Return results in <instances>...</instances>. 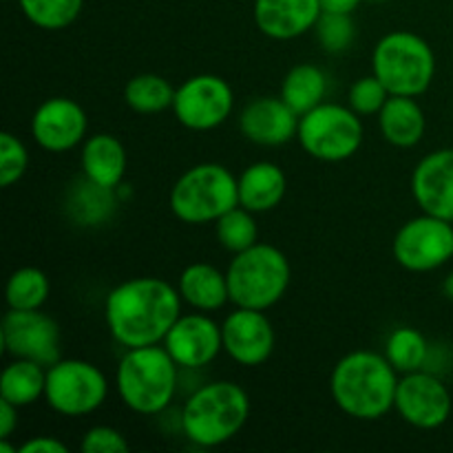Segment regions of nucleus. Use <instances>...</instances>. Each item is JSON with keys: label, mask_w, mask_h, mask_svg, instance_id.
Here are the masks:
<instances>
[{"label": "nucleus", "mask_w": 453, "mask_h": 453, "mask_svg": "<svg viewBox=\"0 0 453 453\" xmlns=\"http://www.w3.org/2000/svg\"><path fill=\"white\" fill-rule=\"evenodd\" d=\"M429 357V343L416 327H396L385 341V358L398 374L423 370Z\"/></svg>", "instance_id": "nucleus-28"}, {"label": "nucleus", "mask_w": 453, "mask_h": 453, "mask_svg": "<svg viewBox=\"0 0 453 453\" xmlns=\"http://www.w3.org/2000/svg\"><path fill=\"white\" fill-rule=\"evenodd\" d=\"M319 16V0H255L257 29L273 40L299 38L314 29Z\"/></svg>", "instance_id": "nucleus-19"}, {"label": "nucleus", "mask_w": 453, "mask_h": 453, "mask_svg": "<svg viewBox=\"0 0 453 453\" xmlns=\"http://www.w3.org/2000/svg\"><path fill=\"white\" fill-rule=\"evenodd\" d=\"M44 388H47V365L29 358H13L0 376V398L20 410L44 398Z\"/></svg>", "instance_id": "nucleus-25"}, {"label": "nucleus", "mask_w": 453, "mask_h": 453, "mask_svg": "<svg viewBox=\"0 0 453 453\" xmlns=\"http://www.w3.org/2000/svg\"><path fill=\"white\" fill-rule=\"evenodd\" d=\"M250 418V398L233 380H212L195 389L181 410V432L197 447L233 441Z\"/></svg>", "instance_id": "nucleus-3"}, {"label": "nucleus", "mask_w": 453, "mask_h": 453, "mask_svg": "<svg viewBox=\"0 0 453 453\" xmlns=\"http://www.w3.org/2000/svg\"><path fill=\"white\" fill-rule=\"evenodd\" d=\"M299 119L283 97H257L239 115V131L259 146L288 144L299 131Z\"/></svg>", "instance_id": "nucleus-18"}, {"label": "nucleus", "mask_w": 453, "mask_h": 453, "mask_svg": "<svg viewBox=\"0 0 453 453\" xmlns=\"http://www.w3.org/2000/svg\"><path fill=\"white\" fill-rule=\"evenodd\" d=\"M319 3H321V12L352 13L361 4V0H319Z\"/></svg>", "instance_id": "nucleus-38"}, {"label": "nucleus", "mask_w": 453, "mask_h": 453, "mask_svg": "<svg viewBox=\"0 0 453 453\" xmlns=\"http://www.w3.org/2000/svg\"><path fill=\"white\" fill-rule=\"evenodd\" d=\"M131 445L124 438L122 432L106 425L91 427L80 441V451L82 453H128Z\"/></svg>", "instance_id": "nucleus-35"}, {"label": "nucleus", "mask_w": 453, "mask_h": 453, "mask_svg": "<svg viewBox=\"0 0 453 453\" xmlns=\"http://www.w3.org/2000/svg\"><path fill=\"white\" fill-rule=\"evenodd\" d=\"M314 34L327 53H343L357 38V25L352 20V13L321 12L314 25Z\"/></svg>", "instance_id": "nucleus-32"}, {"label": "nucleus", "mask_w": 453, "mask_h": 453, "mask_svg": "<svg viewBox=\"0 0 453 453\" xmlns=\"http://www.w3.org/2000/svg\"><path fill=\"white\" fill-rule=\"evenodd\" d=\"M379 128L385 142L396 149H411L418 144L427 128L425 111L410 96H389L379 113Z\"/></svg>", "instance_id": "nucleus-24"}, {"label": "nucleus", "mask_w": 453, "mask_h": 453, "mask_svg": "<svg viewBox=\"0 0 453 453\" xmlns=\"http://www.w3.org/2000/svg\"><path fill=\"white\" fill-rule=\"evenodd\" d=\"M234 93L224 78L199 73L175 88L173 113L190 131H212L230 118Z\"/></svg>", "instance_id": "nucleus-11"}, {"label": "nucleus", "mask_w": 453, "mask_h": 453, "mask_svg": "<svg viewBox=\"0 0 453 453\" xmlns=\"http://www.w3.org/2000/svg\"><path fill=\"white\" fill-rule=\"evenodd\" d=\"M177 383L180 365L164 345L127 349L115 370L119 398L128 410L142 416H157L168 410L175 401Z\"/></svg>", "instance_id": "nucleus-4"}, {"label": "nucleus", "mask_w": 453, "mask_h": 453, "mask_svg": "<svg viewBox=\"0 0 453 453\" xmlns=\"http://www.w3.org/2000/svg\"><path fill=\"white\" fill-rule=\"evenodd\" d=\"M31 25L44 31L66 29L78 20L84 0H18Z\"/></svg>", "instance_id": "nucleus-30"}, {"label": "nucleus", "mask_w": 453, "mask_h": 453, "mask_svg": "<svg viewBox=\"0 0 453 453\" xmlns=\"http://www.w3.org/2000/svg\"><path fill=\"white\" fill-rule=\"evenodd\" d=\"M82 175L106 188H118L127 175V149L109 133H96L82 142Z\"/></svg>", "instance_id": "nucleus-20"}, {"label": "nucleus", "mask_w": 453, "mask_h": 453, "mask_svg": "<svg viewBox=\"0 0 453 453\" xmlns=\"http://www.w3.org/2000/svg\"><path fill=\"white\" fill-rule=\"evenodd\" d=\"M237 184L239 206L248 208L250 212L274 211L283 202L288 188L286 173L273 162L250 164L237 177Z\"/></svg>", "instance_id": "nucleus-22"}, {"label": "nucleus", "mask_w": 453, "mask_h": 453, "mask_svg": "<svg viewBox=\"0 0 453 453\" xmlns=\"http://www.w3.org/2000/svg\"><path fill=\"white\" fill-rule=\"evenodd\" d=\"M4 352L13 358L53 365L60 361V326L40 310H12L4 314L0 330Z\"/></svg>", "instance_id": "nucleus-12"}, {"label": "nucleus", "mask_w": 453, "mask_h": 453, "mask_svg": "<svg viewBox=\"0 0 453 453\" xmlns=\"http://www.w3.org/2000/svg\"><path fill=\"white\" fill-rule=\"evenodd\" d=\"M398 372L385 354L357 349L341 358L330 376V394L349 418L379 420L394 410Z\"/></svg>", "instance_id": "nucleus-2"}, {"label": "nucleus", "mask_w": 453, "mask_h": 453, "mask_svg": "<svg viewBox=\"0 0 453 453\" xmlns=\"http://www.w3.org/2000/svg\"><path fill=\"white\" fill-rule=\"evenodd\" d=\"M27 166H29L27 146L13 133H3L0 135V186L9 188L20 181Z\"/></svg>", "instance_id": "nucleus-34"}, {"label": "nucleus", "mask_w": 453, "mask_h": 453, "mask_svg": "<svg viewBox=\"0 0 453 453\" xmlns=\"http://www.w3.org/2000/svg\"><path fill=\"white\" fill-rule=\"evenodd\" d=\"M372 73L392 96L418 97L432 87L436 56L425 38L411 31H392L376 42Z\"/></svg>", "instance_id": "nucleus-6"}, {"label": "nucleus", "mask_w": 453, "mask_h": 453, "mask_svg": "<svg viewBox=\"0 0 453 453\" xmlns=\"http://www.w3.org/2000/svg\"><path fill=\"white\" fill-rule=\"evenodd\" d=\"M296 140L319 162H345L361 149L363 122L349 106L321 102L301 115Z\"/></svg>", "instance_id": "nucleus-8"}, {"label": "nucleus", "mask_w": 453, "mask_h": 453, "mask_svg": "<svg viewBox=\"0 0 453 453\" xmlns=\"http://www.w3.org/2000/svg\"><path fill=\"white\" fill-rule=\"evenodd\" d=\"M65 211L73 224L97 228L113 219L118 211V193L115 188H106L82 175L66 190Z\"/></svg>", "instance_id": "nucleus-21"}, {"label": "nucleus", "mask_w": 453, "mask_h": 453, "mask_svg": "<svg viewBox=\"0 0 453 453\" xmlns=\"http://www.w3.org/2000/svg\"><path fill=\"white\" fill-rule=\"evenodd\" d=\"M181 295L157 277H135L106 295L104 319L122 348L159 345L181 317Z\"/></svg>", "instance_id": "nucleus-1"}, {"label": "nucleus", "mask_w": 453, "mask_h": 453, "mask_svg": "<svg viewBox=\"0 0 453 453\" xmlns=\"http://www.w3.org/2000/svg\"><path fill=\"white\" fill-rule=\"evenodd\" d=\"M394 259L410 273H432L453 257V221L423 212L398 228Z\"/></svg>", "instance_id": "nucleus-10"}, {"label": "nucleus", "mask_w": 453, "mask_h": 453, "mask_svg": "<svg viewBox=\"0 0 453 453\" xmlns=\"http://www.w3.org/2000/svg\"><path fill=\"white\" fill-rule=\"evenodd\" d=\"M327 78L317 65H296L286 73L281 82V97L296 115L312 111L326 100Z\"/></svg>", "instance_id": "nucleus-26"}, {"label": "nucleus", "mask_w": 453, "mask_h": 453, "mask_svg": "<svg viewBox=\"0 0 453 453\" xmlns=\"http://www.w3.org/2000/svg\"><path fill=\"white\" fill-rule=\"evenodd\" d=\"M124 100L135 113L150 115L173 109L175 88L166 78L157 73H140L131 78L124 87Z\"/></svg>", "instance_id": "nucleus-27"}, {"label": "nucleus", "mask_w": 453, "mask_h": 453, "mask_svg": "<svg viewBox=\"0 0 453 453\" xmlns=\"http://www.w3.org/2000/svg\"><path fill=\"white\" fill-rule=\"evenodd\" d=\"M411 193L420 211L453 221V149L425 155L411 175Z\"/></svg>", "instance_id": "nucleus-17"}, {"label": "nucleus", "mask_w": 453, "mask_h": 453, "mask_svg": "<svg viewBox=\"0 0 453 453\" xmlns=\"http://www.w3.org/2000/svg\"><path fill=\"white\" fill-rule=\"evenodd\" d=\"M51 283L40 268L25 265L9 277L4 299L12 310H40L49 299Z\"/></svg>", "instance_id": "nucleus-29"}, {"label": "nucleus", "mask_w": 453, "mask_h": 453, "mask_svg": "<svg viewBox=\"0 0 453 453\" xmlns=\"http://www.w3.org/2000/svg\"><path fill=\"white\" fill-rule=\"evenodd\" d=\"M88 118L71 97H49L31 118V135L49 153H66L87 140Z\"/></svg>", "instance_id": "nucleus-16"}, {"label": "nucleus", "mask_w": 453, "mask_h": 453, "mask_svg": "<svg viewBox=\"0 0 453 453\" xmlns=\"http://www.w3.org/2000/svg\"><path fill=\"white\" fill-rule=\"evenodd\" d=\"M181 299L197 312H215L230 301L228 277L211 264H190L177 283Z\"/></svg>", "instance_id": "nucleus-23"}, {"label": "nucleus", "mask_w": 453, "mask_h": 453, "mask_svg": "<svg viewBox=\"0 0 453 453\" xmlns=\"http://www.w3.org/2000/svg\"><path fill=\"white\" fill-rule=\"evenodd\" d=\"M389 96L392 93L388 91V87L372 73L365 75V78H358L349 87L348 106L352 111H357L358 115H379L385 102L389 100Z\"/></svg>", "instance_id": "nucleus-33"}, {"label": "nucleus", "mask_w": 453, "mask_h": 453, "mask_svg": "<svg viewBox=\"0 0 453 453\" xmlns=\"http://www.w3.org/2000/svg\"><path fill=\"white\" fill-rule=\"evenodd\" d=\"M109 396L104 372L82 358H60L47 367L44 401L56 414L80 418L100 410Z\"/></svg>", "instance_id": "nucleus-9"}, {"label": "nucleus", "mask_w": 453, "mask_h": 453, "mask_svg": "<svg viewBox=\"0 0 453 453\" xmlns=\"http://www.w3.org/2000/svg\"><path fill=\"white\" fill-rule=\"evenodd\" d=\"M394 410L416 429H438L451 414V394L438 376L418 370L398 379Z\"/></svg>", "instance_id": "nucleus-13"}, {"label": "nucleus", "mask_w": 453, "mask_h": 453, "mask_svg": "<svg viewBox=\"0 0 453 453\" xmlns=\"http://www.w3.org/2000/svg\"><path fill=\"white\" fill-rule=\"evenodd\" d=\"M18 410L20 407L12 405L9 401H3L0 398V438H7L16 432L18 427Z\"/></svg>", "instance_id": "nucleus-37"}, {"label": "nucleus", "mask_w": 453, "mask_h": 453, "mask_svg": "<svg viewBox=\"0 0 453 453\" xmlns=\"http://www.w3.org/2000/svg\"><path fill=\"white\" fill-rule=\"evenodd\" d=\"M0 453H18V447H12L7 438H0Z\"/></svg>", "instance_id": "nucleus-40"}, {"label": "nucleus", "mask_w": 453, "mask_h": 453, "mask_svg": "<svg viewBox=\"0 0 453 453\" xmlns=\"http://www.w3.org/2000/svg\"><path fill=\"white\" fill-rule=\"evenodd\" d=\"M255 212H250L243 206H234L226 215H221L215 221V233L219 239L221 248L237 255V252L248 250L259 242V228H257Z\"/></svg>", "instance_id": "nucleus-31"}, {"label": "nucleus", "mask_w": 453, "mask_h": 453, "mask_svg": "<svg viewBox=\"0 0 453 453\" xmlns=\"http://www.w3.org/2000/svg\"><path fill=\"white\" fill-rule=\"evenodd\" d=\"M168 203L173 215L184 224H215L239 206L237 177L221 164H197L175 181Z\"/></svg>", "instance_id": "nucleus-7"}, {"label": "nucleus", "mask_w": 453, "mask_h": 453, "mask_svg": "<svg viewBox=\"0 0 453 453\" xmlns=\"http://www.w3.org/2000/svg\"><path fill=\"white\" fill-rule=\"evenodd\" d=\"M230 301L237 308L270 310L283 299L290 286L292 270L288 257L270 243L250 246L248 250L237 252L230 261L228 270Z\"/></svg>", "instance_id": "nucleus-5"}, {"label": "nucleus", "mask_w": 453, "mask_h": 453, "mask_svg": "<svg viewBox=\"0 0 453 453\" xmlns=\"http://www.w3.org/2000/svg\"><path fill=\"white\" fill-rule=\"evenodd\" d=\"M372 3H380V0H372Z\"/></svg>", "instance_id": "nucleus-41"}, {"label": "nucleus", "mask_w": 453, "mask_h": 453, "mask_svg": "<svg viewBox=\"0 0 453 453\" xmlns=\"http://www.w3.org/2000/svg\"><path fill=\"white\" fill-rule=\"evenodd\" d=\"M442 295H445L449 301H453V273L445 279V281H442Z\"/></svg>", "instance_id": "nucleus-39"}, {"label": "nucleus", "mask_w": 453, "mask_h": 453, "mask_svg": "<svg viewBox=\"0 0 453 453\" xmlns=\"http://www.w3.org/2000/svg\"><path fill=\"white\" fill-rule=\"evenodd\" d=\"M224 352L243 367L264 365L274 352V327L264 310L237 308L221 323Z\"/></svg>", "instance_id": "nucleus-15"}, {"label": "nucleus", "mask_w": 453, "mask_h": 453, "mask_svg": "<svg viewBox=\"0 0 453 453\" xmlns=\"http://www.w3.org/2000/svg\"><path fill=\"white\" fill-rule=\"evenodd\" d=\"M65 442H60L53 436H35L29 438L27 442H22L18 447V453H66Z\"/></svg>", "instance_id": "nucleus-36"}, {"label": "nucleus", "mask_w": 453, "mask_h": 453, "mask_svg": "<svg viewBox=\"0 0 453 453\" xmlns=\"http://www.w3.org/2000/svg\"><path fill=\"white\" fill-rule=\"evenodd\" d=\"M162 345L180 367L202 370L219 357L224 349V336L221 326H217L208 312L181 314L168 330Z\"/></svg>", "instance_id": "nucleus-14"}]
</instances>
